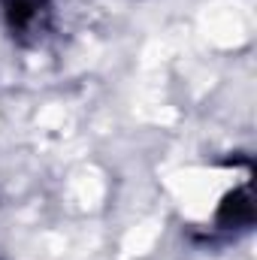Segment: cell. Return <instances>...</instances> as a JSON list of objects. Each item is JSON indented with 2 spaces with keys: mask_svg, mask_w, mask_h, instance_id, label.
Wrapping results in <instances>:
<instances>
[{
  "mask_svg": "<svg viewBox=\"0 0 257 260\" xmlns=\"http://www.w3.org/2000/svg\"><path fill=\"white\" fill-rule=\"evenodd\" d=\"M6 30L18 43H37L52 21V0H0Z\"/></svg>",
  "mask_w": 257,
  "mask_h": 260,
  "instance_id": "1",
  "label": "cell"
},
{
  "mask_svg": "<svg viewBox=\"0 0 257 260\" xmlns=\"http://www.w3.org/2000/svg\"><path fill=\"white\" fill-rule=\"evenodd\" d=\"M251 224H254V197H251V185H242L224 197L215 215V230L230 233V230H248Z\"/></svg>",
  "mask_w": 257,
  "mask_h": 260,
  "instance_id": "2",
  "label": "cell"
}]
</instances>
